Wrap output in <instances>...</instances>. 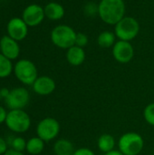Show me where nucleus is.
Here are the masks:
<instances>
[{
    "label": "nucleus",
    "mask_w": 154,
    "mask_h": 155,
    "mask_svg": "<svg viewBox=\"0 0 154 155\" xmlns=\"http://www.w3.org/2000/svg\"><path fill=\"white\" fill-rule=\"evenodd\" d=\"M53 150L54 155H73L76 149H74V143L70 140L62 138L54 143Z\"/></svg>",
    "instance_id": "obj_16"
},
{
    "label": "nucleus",
    "mask_w": 154,
    "mask_h": 155,
    "mask_svg": "<svg viewBox=\"0 0 154 155\" xmlns=\"http://www.w3.org/2000/svg\"><path fill=\"white\" fill-rule=\"evenodd\" d=\"M134 49L130 42L118 40L113 46V56L120 64H127L132 61Z\"/></svg>",
    "instance_id": "obj_9"
},
{
    "label": "nucleus",
    "mask_w": 154,
    "mask_h": 155,
    "mask_svg": "<svg viewBox=\"0 0 154 155\" xmlns=\"http://www.w3.org/2000/svg\"><path fill=\"white\" fill-rule=\"evenodd\" d=\"M76 34L77 33L71 26L66 25H59L52 30L51 41L55 46L67 50L75 45Z\"/></svg>",
    "instance_id": "obj_3"
},
{
    "label": "nucleus",
    "mask_w": 154,
    "mask_h": 155,
    "mask_svg": "<svg viewBox=\"0 0 154 155\" xmlns=\"http://www.w3.org/2000/svg\"><path fill=\"white\" fill-rule=\"evenodd\" d=\"M61 125L59 122L53 117L42 119L36 126V136L44 142L48 143L54 140L60 134Z\"/></svg>",
    "instance_id": "obj_7"
},
{
    "label": "nucleus",
    "mask_w": 154,
    "mask_h": 155,
    "mask_svg": "<svg viewBox=\"0 0 154 155\" xmlns=\"http://www.w3.org/2000/svg\"><path fill=\"white\" fill-rule=\"evenodd\" d=\"M0 52L6 58L12 60L16 59L20 54V46L17 41L9 35H4L0 39Z\"/></svg>",
    "instance_id": "obj_13"
},
{
    "label": "nucleus",
    "mask_w": 154,
    "mask_h": 155,
    "mask_svg": "<svg viewBox=\"0 0 154 155\" xmlns=\"http://www.w3.org/2000/svg\"><path fill=\"white\" fill-rule=\"evenodd\" d=\"M140 32L139 22L132 16H124L114 25V34L119 40L131 42Z\"/></svg>",
    "instance_id": "obj_5"
},
{
    "label": "nucleus",
    "mask_w": 154,
    "mask_h": 155,
    "mask_svg": "<svg viewBox=\"0 0 154 155\" xmlns=\"http://www.w3.org/2000/svg\"><path fill=\"white\" fill-rule=\"evenodd\" d=\"M26 142L27 141H25V139L23 137H20V136L15 137L11 142V149L16 152L23 153L24 151H25Z\"/></svg>",
    "instance_id": "obj_22"
},
{
    "label": "nucleus",
    "mask_w": 154,
    "mask_h": 155,
    "mask_svg": "<svg viewBox=\"0 0 154 155\" xmlns=\"http://www.w3.org/2000/svg\"><path fill=\"white\" fill-rule=\"evenodd\" d=\"M32 87L36 94L45 96L54 92L56 88V84L52 77L47 75H42L37 77V79L33 84Z\"/></svg>",
    "instance_id": "obj_12"
},
{
    "label": "nucleus",
    "mask_w": 154,
    "mask_h": 155,
    "mask_svg": "<svg viewBox=\"0 0 154 155\" xmlns=\"http://www.w3.org/2000/svg\"><path fill=\"white\" fill-rule=\"evenodd\" d=\"M73 155H95L94 152L87 147H82L79 149H76Z\"/></svg>",
    "instance_id": "obj_25"
},
{
    "label": "nucleus",
    "mask_w": 154,
    "mask_h": 155,
    "mask_svg": "<svg viewBox=\"0 0 154 155\" xmlns=\"http://www.w3.org/2000/svg\"><path fill=\"white\" fill-rule=\"evenodd\" d=\"M5 101L6 106L10 110H24V108L29 104L30 94L25 87H15L10 90V94Z\"/></svg>",
    "instance_id": "obj_8"
},
{
    "label": "nucleus",
    "mask_w": 154,
    "mask_h": 155,
    "mask_svg": "<svg viewBox=\"0 0 154 155\" xmlns=\"http://www.w3.org/2000/svg\"><path fill=\"white\" fill-rule=\"evenodd\" d=\"M4 155H25L23 153H20V152H16V151H15V150H12V149H10V150H8L5 153Z\"/></svg>",
    "instance_id": "obj_29"
},
{
    "label": "nucleus",
    "mask_w": 154,
    "mask_h": 155,
    "mask_svg": "<svg viewBox=\"0 0 154 155\" xmlns=\"http://www.w3.org/2000/svg\"><path fill=\"white\" fill-rule=\"evenodd\" d=\"M88 36L84 34V33H77L76 34V37H75V45L84 48V46L87 45L88 44Z\"/></svg>",
    "instance_id": "obj_23"
},
{
    "label": "nucleus",
    "mask_w": 154,
    "mask_h": 155,
    "mask_svg": "<svg viewBox=\"0 0 154 155\" xmlns=\"http://www.w3.org/2000/svg\"><path fill=\"white\" fill-rule=\"evenodd\" d=\"M44 144L45 142L38 136H34L27 140L25 151L30 155H39L44 150Z\"/></svg>",
    "instance_id": "obj_18"
},
{
    "label": "nucleus",
    "mask_w": 154,
    "mask_h": 155,
    "mask_svg": "<svg viewBox=\"0 0 154 155\" xmlns=\"http://www.w3.org/2000/svg\"><path fill=\"white\" fill-rule=\"evenodd\" d=\"M85 52L84 48L77 45H74L67 49L66 52V60L73 66H79L84 64L85 61Z\"/></svg>",
    "instance_id": "obj_14"
},
{
    "label": "nucleus",
    "mask_w": 154,
    "mask_h": 155,
    "mask_svg": "<svg viewBox=\"0 0 154 155\" xmlns=\"http://www.w3.org/2000/svg\"><path fill=\"white\" fill-rule=\"evenodd\" d=\"M14 72L12 61L0 53V78L8 77Z\"/></svg>",
    "instance_id": "obj_20"
},
{
    "label": "nucleus",
    "mask_w": 154,
    "mask_h": 155,
    "mask_svg": "<svg viewBox=\"0 0 154 155\" xmlns=\"http://www.w3.org/2000/svg\"><path fill=\"white\" fill-rule=\"evenodd\" d=\"M116 35L113 32L103 31L99 34L97 37V43L102 48H110L116 43Z\"/></svg>",
    "instance_id": "obj_19"
},
{
    "label": "nucleus",
    "mask_w": 154,
    "mask_h": 155,
    "mask_svg": "<svg viewBox=\"0 0 154 155\" xmlns=\"http://www.w3.org/2000/svg\"><path fill=\"white\" fill-rule=\"evenodd\" d=\"M84 13L89 15V16H93L94 15H98V5H95L94 3H88L85 6H84Z\"/></svg>",
    "instance_id": "obj_24"
},
{
    "label": "nucleus",
    "mask_w": 154,
    "mask_h": 155,
    "mask_svg": "<svg viewBox=\"0 0 154 155\" xmlns=\"http://www.w3.org/2000/svg\"><path fill=\"white\" fill-rule=\"evenodd\" d=\"M2 100V96H1V92H0V101Z\"/></svg>",
    "instance_id": "obj_31"
},
{
    "label": "nucleus",
    "mask_w": 154,
    "mask_h": 155,
    "mask_svg": "<svg viewBox=\"0 0 154 155\" xmlns=\"http://www.w3.org/2000/svg\"><path fill=\"white\" fill-rule=\"evenodd\" d=\"M7 151H8L7 143L3 137L0 136V155H4Z\"/></svg>",
    "instance_id": "obj_26"
},
{
    "label": "nucleus",
    "mask_w": 154,
    "mask_h": 155,
    "mask_svg": "<svg viewBox=\"0 0 154 155\" xmlns=\"http://www.w3.org/2000/svg\"><path fill=\"white\" fill-rule=\"evenodd\" d=\"M7 113L6 110L5 109V107H3L2 105H0V124L3 123H5L6 120V116H7Z\"/></svg>",
    "instance_id": "obj_27"
},
{
    "label": "nucleus",
    "mask_w": 154,
    "mask_h": 155,
    "mask_svg": "<svg viewBox=\"0 0 154 155\" xmlns=\"http://www.w3.org/2000/svg\"><path fill=\"white\" fill-rule=\"evenodd\" d=\"M125 15L123 0H101L98 4V15L107 25H115Z\"/></svg>",
    "instance_id": "obj_1"
},
{
    "label": "nucleus",
    "mask_w": 154,
    "mask_h": 155,
    "mask_svg": "<svg viewBox=\"0 0 154 155\" xmlns=\"http://www.w3.org/2000/svg\"><path fill=\"white\" fill-rule=\"evenodd\" d=\"M143 114L145 122L148 124L154 126V103H151L145 106Z\"/></svg>",
    "instance_id": "obj_21"
},
{
    "label": "nucleus",
    "mask_w": 154,
    "mask_h": 155,
    "mask_svg": "<svg viewBox=\"0 0 154 155\" xmlns=\"http://www.w3.org/2000/svg\"><path fill=\"white\" fill-rule=\"evenodd\" d=\"M144 147V140L135 132L123 134L118 140V150L123 155H139Z\"/></svg>",
    "instance_id": "obj_2"
},
{
    "label": "nucleus",
    "mask_w": 154,
    "mask_h": 155,
    "mask_svg": "<svg viewBox=\"0 0 154 155\" xmlns=\"http://www.w3.org/2000/svg\"><path fill=\"white\" fill-rule=\"evenodd\" d=\"M103 155H123L119 150H113V151H111L109 153H103Z\"/></svg>",
    "instance_id": "obj_30"
},
{
    "label": "nucleus",
    "mask_w": 154,
    "mask_h": 155,
    "mask_svg": "<svg viewBox=\"0 0 154 155\" xmlns=\"http://www.w3.org/2000/svg\"><path fill=\"white\" fill-rule=\"evenodd\" d=\"M115 146H116L115 138L110 134H103L97 140V147L99 151L103 153L115 150Z\"/></svg>",
    "instance_id": "obj_17"
},
{
    "label": "nucleus",
    "mask_w": 154,
    "mask_h": 155,
    "mask_svg": "<svg viewBox=\"0 0 154 155\" xmlns=\"http://www.w3.org/2000/svg\"><path fill=\"white\" fill-rule=\"evenodd\" d=\"M14 74L16 79L25 85H33L38 77L35 64L27 59H21L14 65Z\"/></svg>",
    "instance_id": "obj_6"
},
{
    "label": "nucleus",
    "mask_w": 154,
    "mask_h": 155,
    "mask_svg": "<svg viewBox=\"0 0 154 155\" xmlns=\"http://www.w3.org/2000/svg\"><path fill=\"white\" fill-rule=\"evenodd\" d=\"M153 155H154V153H153Z\"/></svg>",
    "instance_id": "obj_32"
},
{
    "label": "nucleus",
    "mask_w": 154,
    "mask_h": 155,
    "mask_svg": "<svg viewBox=\"0 0 154 155\" xmlns=\"http://www.w3.org/2000/svg\"><path fill=\"white\" fill-rule=\"evenodd\" d=\"M44 9L37 4L27 5L24 9L22 15V19L28 26H36L40 25L44 21Z\"/></svg>",
    "instance_id": "obj_10"
},
{
    "label": "nucleus",
    "mask_w": 154,
    "mask_h": 155,
    "mask_svg": "<svg viewBox=\"0 0 154 155\" xmlns=\"http://www.w3.org/2000/svg\"><path fill=\"white\" fill-rule=\"evenodd\" d=\"M5 124L11 132L15 134H24L27 132L31 126V118L23 109L10 110L7 113Z\"/></svg>",
    "instance_id": "obj_4"
},
{
    "label": "nucleus",
    "mask_w": 154,
    "mask_h": 155,
    "mask_svg": "<svg viewBox=\"0 0 154 155\" xmlns=\"http://www.w3.org/2000/svg\"><path fill=\"white\" fill-rule=\"evenodd\" d=\"M44 15L50 20L56 21L60 20L64 15V6L56 2H50L44 6Z\"/></svg>",
    "instance_id": "obj_15"
},
{
    "label": "nucleus",
    "mask_w": 154,
    "mask_h": 155,
    "mask_svg": "<svg viewBox=\"0 0 154 155\" xmlns=\"http://www.w3.org/2000/svg\"><path fill=\"white\" fill-rule=\"evenodd\" d=\"M0 92H1L2 99H5V98L9 95V94H10V90H9V89H7V88H5V87L1 88V89H0Z\"/></svg>",
    "instance_id": "obj_28"
},
{
    "label": "nucleus",
    "mask_w": 154,
    "mask_h": 155,
    "mask_svg": "<svg viewBox=\"0 0 154 155\" xmlns=\"http://www.w3.org/2000/svg\"><path fill=\"white\" fill-rule=\"evenodd\" d=\"M7 35L15 41H22L28 34V25L22 18L14 17L7 23Z\"/></svg>",
    "instance_id": "obj_11"
}]
</instances>
